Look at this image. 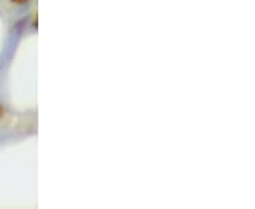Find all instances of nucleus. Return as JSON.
<instances>
[{
  "label": "nucleus",
  "mask_w": 255,
  "mask_h": 209,
  "mask_svg": "<svg viewBox=\"0 0 255 209\" xmlns=\"http://www.w3.org/2000/svg\"><path fill=\"white\" fill-rule=\"evenodd\" d=\"M16 1H23V0H16Z\"/></svg>",
  "instance_id": "f257e3e1"
}]
</instances>
